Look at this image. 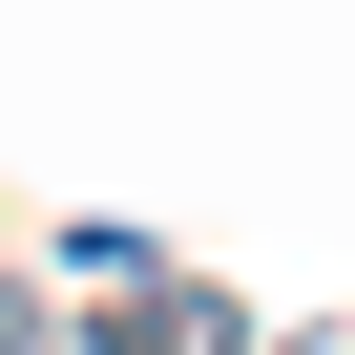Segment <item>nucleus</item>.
I'll use <instances>...</instances> for the list:
<instances>
[{
    "instance_id": "f03ea898",
    "label": "nucleus",
    "mask_w": 355,
    "mask_h": 355,
    "mask_svg": "<svg viewBox=\"0 0 355 355\" xmlns=\"http://www.w3.org/2000/svg\"><path fill=\"white\" fill-rule=\"evenodd\" d=\"M0 355H42V293H0Z\"/></svg>"
},
{
    "instance_id": "f257e3e1",
    "label": "nucleus",
    "mask_w": 355,
    "mask_h": 355,
    "mask_svg": "<svg viewBox=\"0 0 355 355\" xmlns=\"http://www.w3.org/2000/svg\"><path fill=\"white\" fill-rule=\"evenodd\" d=\"M105 355H251V334H230V293L146 272V293H105Z\"/></svg>"
}]
</instances>
